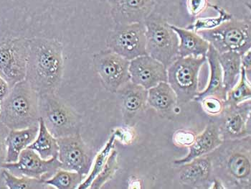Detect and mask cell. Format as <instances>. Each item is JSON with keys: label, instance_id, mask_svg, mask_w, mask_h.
I'll return each instance as SVG.
<instances>
[{"label": "cell", "instance_id": "1", "mask_svg": "<svg viewBox=\"0 0 251 189\" xmlns=\"http://www.w3.org/2000/svg\"><path fill=\"white\" fill-rule=\"evenodd\" d=\"M64 72L63 44L44 38L29 39L25 80L38 94H56Z\"/></svg>", "mask_w": 251, "mask_h": 189}, {"label": "cell", "instance_id": "2", "mask_svg": "<svg viewBox=\"0 0 251 189\" xmlns=\"http://www.w3.org/2000/svg\"><path fill=\"white\" fill-rule=\"evenodd\" d=\"M208 155L214 178L224 189H251V136L225 139Z\"/></svg>", "mask_w": 251, "mask_h": 189}, {"label": "cell", "instance_id": "3", "mask_svg": "<svg viewBox=\"0 0 251 189\" xmlns=\"http://www.w3.org/2000/svg\"><path fill=\"white\" fill-rule=\"evenodd\" d=\"M39 94L25 80L10 88L1 102L0 122L10 130H20L39 125Z\"/></svg>", "mask_w": 251, "mask_h": 189}, {"label": "cell", "instance_id": "4", "mask_svg": "<svg viewBox=\"0 0 251 189\" xmlns=\"http://www.w3.org/2000/svg\"><path fill=\"white\" fill-rule=\"evenodd\" d=\"M147 55L159 60L166 68L179 58V37L163 17L151 12L144 22Z\"/></svg>", "mask_w": 251, "mask_h": 189}, {"label": "cell", "instance_id": "5", "mask_svg": "<svg viewBox=\"0 0 251 189\" xmlns=\"http://www.w3.org/2000/svg\"><path fill=\"white\" fill-rule=\"evenodd\" d=\"M39 110L40 118L55 138L80 133L81 117L56 94H39Z\"/></svg>", "mask_w": 251, "mask_h": 189}, {"label": "cell", "instance_id": "6", "mask_svg": "<svg viewBox=\"0 0 251 189\" xmlns=\"http://www.w3.org/2000/svg\"><path fill=\"white\" fill-rule=\"evenodd\" d=\"M197 32L208 42L218 54L234 51L243 55L251 49L250 20L232 18L215 28Z\"/></svg>", "mask_w": 251, "mask_h": 189}, {"label": "cell", "instance_id": "7", "mask_svg": "<svg viewBox=\"0 0 251 189\" xmlns=\"http://www.w3.org/2000/svg\"><path fill=\"white\" fill-rule=\"evenodd\" d=\"M206 56L179 57L167 68V83L177 97L178 105H185L199 94V73Z\"/></svg>", "mask_w": 251, "mask_h": 189}, {"label": "cell", "instance_id": "8", "mask_svg": "<svg viewBox=\"0 0 251 189\" xmlns=\"http://www.w3.org/2000/svg\"><path fill=\"white\" fill-rule=\"evenodd\" d=\"M29 39L6 37L0 39V76L10 88L25 80Z\"/></svg>", "mask_w": 251, "mask_h": 189}, {"label": "cell", "instance_id": "9", "mask_svg": "<svg viewBox=\"0 0 251 189\" xmlns=\"http://www.w3.org/2000/svg\"><path fill=\"white\" fill-rule=\"evenodd\" d=\"M146 45V27L144 23L116 24L106 39L108 49L128 60L147 55Z\"/></svg>", "mask_w": 251, "mask_h": 189}, {"label": "cell", "instance_id": "10", "mask_svg": "<svg viewBox=\"0 0 251 189\" xmlns=\"http://www.w3.org/2000/svg\"><path fill=\"white\" fill-rule=\"evenodd\" d=\"M93 63L102 85L109 92L116 93L130 81V60L110 49L94 54Z\"/></svg>", "mask_w": 251, "mask_h": 189}, {"label": "cell", "instance_id": "11", "mask_svg": "<svg viewBox=\"0 0 251 189\" xmlns=\"http://www.w3.org/2000/svg\"><path fill=\"white\" fill-rule=\"evenodd\" d=\"M58 159L62 169L75 171L86 179L95 159L94 151L85 143L80 133L57 139Z\"/></svg>", "mask_w": 251, "mask_h": 189}, {"label": "cell", "instance_id": "12", "mask_svg": "<svg viewBox=\"0 0 251 189\" xmlns=\"http://www.w3.org/2000/svg\"><path fill=\"white\" fill-rule=\"evenodd\" d=\"M2 168L16 176H27L46 181L50 179L60 168L58 158L45 160L30 148H26L20 153L15 162H5Z\"/></svg>", "mask_w": 251, "mask_h": 189}, {"label": "cell", "instance_id": "13", "mask_svg": "<svg viewBox=\"0 0 251 189\" xmlns=\"http://www.w3.org/2000/svg\"><path fill=\"white\" fill-rule=\"evenodd\" d=\"M251 100L235 106L226 105L215 122L223 140L251 136Z\"/></svg>", "mask_w": 251, "mask_h": 189}, {"label": "cell", "instance_id": "14", "mask_svg": "<svg viewBox=\"0 0 251 189\" xmlns=\"http://www.w3.org/2000/svg\"><path fill=\"white\" fill-rule=\"evenodd\" d=\"M115 94L120 103L124 122L127 126H134L148 106V90L130 81Z\"/></svg>", "mask_w": 251, "mask_h": 189}, {"label": "cell", "instance_id": "15", "mask_svg": "<svg viewBox=\"0 0 251 189\" xmlns=\"http://www.w3.org/2000/svg\"><path fill=\"white\" fill-rule=\"evenodd\" d=\"M130 81L149 90L161 82H167V68L149 55L130 60Z\"/></svg>", "mask_w": 251, "mask_h": 189}, {"label": "cell", "instance_id": "16", "mask_svg": "<svg viewBox=\"0 0 251 189\" xmlns=\"http://www.w3.org/2000/svg\"><path fill=\"white\" fill-rule=\"evenodd\" d=\"M179 181L184 187L190 189H210L214 176L209 155L201 156L180 165Z\"/></svg>", "mask_w": 251, "mask_h": 189}, {"label": "cell", "instance_id": "17", "mask_svg": "<svg viewBox=\"0 0 251 189\" xmlns=\"http://www.w3.org/2000/svg\"><path fill=\"white\" fill-rule=\"evenodd\" d=\"M111 14L116 24L144 23L153 12V0H110Z\"/></svg>", "mask_w": 251, "mask_h": 189}, {"label": "cell", "instance_id": "18", "mask_svg": "<svg viewBox=\"0 0 251 189\" xmlns=\"http://www.w3.org/2000/svg\"><path fill=\"white\" fill-rule=\"evenodd\" d=\"M223 142L218 125L215 122H210L201 134L195 137L193 143L189 146V153L181 159L176 160V165H183L197 158L205 156L218 148Z\"/></svg>", "mask_w": 251, "mask_h": 189}, {"label": "cell", "instance_id": "19", "mask_svg": "<svg viewBox=\"0 0 251 189\" xmlns=\"http://www.w3.org/2000/svg\"><path fill=\"white\" fill-rule=\"evenodd\" d=\"M206 58L210 66L208 84L204 91L199 92L194 100L200 102L205 97H216L226 101L227 92L223 86L222 69L218 60V53L210 44Z\"/></svg>", "mask_w": 251, "mask_h": 189}, {"label": "cell", "instance_id": "20", "mask_svg": "<svg viewBox=\"0 0 251 189\" xmlns=\"http://www.w3.org/2000/svg\"><path fill=\"white\" fill-rule=\"evenodd\" d=\"M147 104L160 115L167 117L172 115L176 109L177 97L167 82H161L148 90Z\"/></svg>", "mask_w": 251, "mask_h": 189}, {"label": "cell", "instance_id": "21", "mask_svg": "<svg viewBox=\"0 0 251 189\" xmlns=\"http://www.w3.org/2000/svg\"><path fill=\"white\" fill-rule=\"evenodd\" d=\"M172 28L179 37V56H206L210 43L202 38L198 32L187 28H181L171 25Z\"/></svg>", "mask_w": 251, "mask_h": 189}, {"label": "cell", "instance_id": "22", "mask_svg": "<svg viewBox=\"0 0 251 189\" xmlns=\"http://www.w3.org/2000/svg\"><path fill=\"white\" fill-rule=\"evenodd\" d=\"M39 125L20 130H10L7 138V159L6 162H15L19 159L20 153L28 148L36 139Z\"/></svg>", "mask_w": 251, "mask_h": 189}, {"label": "cell", "instance_id": "23", "mask_svg": "<svg viewBox=\"0 0 251 189\" xmlns=\"http://www.w3.org/2000/svg\"><path fill=\"white\" fill-rule=\"evenodd\" d=\"M218 60L222 69L223 86L227 93L241 77V55L234 51L218 54Z\"/></svg>", "mask_w": 251, "mask_h": 189}, {"label": "cell", "instance_id": "24", "mask_svg": "<svg viewBox=\"0 0 251 189\" xmlns=\"http://www.w3.org/2000/svg\"><path fill=\"white\" fill-rule=\"evenodd\" d=\"M28 148L35 150L43 159L58 158V145L57 139L50 133L41 118L39 121L38 136Z\"/></svg>", "mask_w": 251, "mask_h": 189}, {"label": "cell", "instance_id": "25", "mask_svg": "<svg viewBox=\"0 0 251 189\" xmlns=\"http://www.w3.org/2000/svg\"><path fill=\"white\" fill-rule=\"evenodd\" d=\"M116 135H112L108 142H106L103 149L100 150L97 156H95L94 162H93L91 170H90L89 173L86 179L83 180V182L79 186V189H89L92 184L93 181L96 179L103 167L106 163L107 159L111 153V150L114 148V142H115Z\"/></svg>", "mask_w": 251, "mask_h": 189}, {"label": "cell", "instance_id": "26", "mask_svg": "<svg viewBox=\"0 0 251 189\" xmlns=\"http://www.w3.org/2000/svg\"><path fill=\"white\" fill-rule=\"evenodd\" d=\"M85 178L75 171L60 169L50 178L45 181L49 187L57 189H78Z\"/></svg>", "mask_w": 251, "mask_h": 189}, {"label": "cell", "instance_id": "27", "mask_svg": "<svg viewBox=\"0 0 251 189\" xmlns=\"http://www.w3.org/2000/svg\"><path fill=\"white\" fill-rule=\"evenodd\" d=\"M209 7H211L214 10L218 12V15L214 18H201L195 20V23L187 27V30L198 32L199 30H211L221 26L225 22L232 19L231 14L228 13L226 10L216 5L209 3Z\"/></svg>", "mask_w": 251, "mask_h": 189}, {"label": "cell", "instance_id": "28", "mask_svg": "<svg viewBox=\"0 0 251 189\" xmlns=\"http://www.w3.org/2000/svg\"><path fill=\"white\" fill-rule=\"evenodd\" d=\"M1 176L6 187L10 189H41L49 187L41 180L27 176H16L4 168L1 170Z\"/></svg>", "mask_w": 251, "mask_h": 189}, {"label": "cell", "instance_id": "29", "mask_svg": "<svg viewBox=\"0 0 251 189\" xmlns=\"http://www.w3.org/2000/svg\"><path fill=\"white\" fill-rule=\"evenodd\" d=\"M251 81L248 80L246 72L241 68V77L237 84L227 93L226 105L235 106L242 102L251 100Z\"/></svg>", "mask_w": 251, "mask_h": 189}, {"label": "cell", "instance_id": "30", "mask_svg": "<svg viewBox=\"0 0 251 189\" xmlns=\"http://www.w3.org/2000/svg\"><path fill=\"white\" fill-rule=\"evenodd\" d=\"M118 168H119L118 153L114 148L111 150L104 166L100 170V173L98 174L96 179L93 181L90 189H99L102 188L106 183L112 179L113 176L117 171Z\"/></svg>", "mask_w": 251, "mask_h": 189}, {"label": "cell", "instance_id": "31", "mask_svg": "<svg viewBox=\"0 0 251 189\" xmlns=\"http://www.w3.org/2000/svg\"><path fill=\"white\" fill-rule=\"evenodd\" d=\"M203 109L208 115L218 117L226 106V101L216 97H208L200 101Z\"/></svg>", "mask_w": 251, "mask_h": 189}, {"label": "cell", "instance_id": "32", "mask_svg": "<svg viewBox=\"0 0 251 189\" xmlns=\"http://www.w3.org/2000/svg\"><path fill=\"white\" fill-rule=\"evenodd\" d=\"M10 131L5 125L0 122V170H2L7 159V138Z\"/></svg>", "mask_w": 251, "mask_h": 189}, {"label": "cell", "instance_id": "33", "mask_svg": "<svg viewBox=\"0 0 251 189\" xmlns=\"http://www.w3.org/2000/svg\"><path fill=\"white\" fill-rule=\"evenodd\" d=\"M208 0H187L189 13L193 17L201 15L208 7Z\"/></svg>", "mask_w": 251, "mask_h": 189}, {"label": "cell", "instance_id": "34", "mask_svg": "<svg viewBox=\"0 0 251 189\" xmlns=\"http://www.w3.org/2000/svg\"><path fill=\"white\" fill-rule=\"evenodd\" d=\"M196 135L191 132H179L176 133L175 136V139L178 141L177 144L179 145H184V146H190L195 139Z\"/></svg>", "mask_w": 251, "mask_h": 189}, {"label": "cell", "instance_id": "35", "mask_svg": "<svg viewBox=\"0 0 251 189\" xmlns=\"http://www.w3.org/2000/svg\"><path fill=\"white\" fill-rule=\"evenodd\" d=\"M242 67L245 70L248 80L251 81V51H249L241 55Z\"/></svg>", "mask_w": 251, "mask_h": 189}, {"label": "cell", "instance_id": "36", "mask_svg": "<svg viewBox=\"0 0 251 189\" xmlns=\"http://www.w3.org/2000/svg\"><path fill=\"white\" fill-rule=\"evenodd\" d=\"M10 87L7 82L0 76V101H2L7 97Z\"/></svg>", "mask_w": 251, "mask_h": 189}, {"label": "cell", "instance_id": "37", "mask_svg": "<svg viewBox=\"0 0 251 189\" xmlns=\"http://www.w3.org/2000/svg\"><path fill=\"white\" fill-rule=\"evenodd\" d=\"M0 111H1V101H0Z\"/></svg>", "mask_w": 251, "mask_h": 189}]
</instances>
